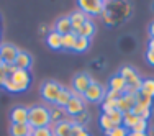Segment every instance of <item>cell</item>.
I'll use <instances>...</instances> for the list:
<instances>
[{
    "label": "cell",
    "instance_id": "obj_12",
    "mask_svg": "<svg viewBox=\"0 0 154 136\" xmlns=\"http://www.w3.org/2000/svg\"><path fill=\"white\" fill-rule=\"evenodd\" d=\"M134 105H136V95L123 94L122 97L118 98V105H116V108L125 115V113H130L131 110L134 108Z\"/></svg>",
    "mask_w": 154,
    "mask_h": 136
},
{
    "label": "cell",
    "instance_id": "obj_17",
    "mask_svg": "<svg viewBox=\"0 0 154 136\" xmlns=\"http://www.w3.org/2000/svg\"><path fill=\"white\" fill-rule=\"evenodd\" d=\"M46 45H48L49 49H53V51L62 49V36L59 35V33H56L54 30H51L49 33H48V36H46Z\"/></svg>",
    "mask_w": 154,
    "mask_h": 136
},
{
    "label": "cell",
    "instance_id": "obj_32",
    "mask_svg": "<svg viewBox=\"0 0 154 136\" xmlns=\"http://www.w3.org/2000/svg\"><path fill=\"white\" fill-rule=\"evenodd\" d=\"M148 131H149V121L139 118V121L134 125L133 128H131L130 133H148Z\"/></svg>",
    "mask_w": 154,
    "mask_h": 136
},
{
    "label": "cell",
    "instance_id": "obj_33",
    "mask_svg": "<svg viewBox=\"0 0 154 136\" xmlns=\"http://www.w3.org/2000/svg\"><path fill=\"white\" fill-rule=\"evenodd\" d=\"M31 136H54L53 126H45V128H36L31 131Z\"/></svg>",
    "mask_w": 154,
    "mask_h": 136
},
{
    "label": "cell",
    "instance_id": "obj_8",
    "mask_svg": "<svg viewBox=\"0 0 154 136\" xmlns=\"http://www.w3.org/2000/svg\"><path fill=\"white\" fill-rule=\"evenodd\" d=\"M92 82H94V79L89 72H77V74H74V77H72L71 89L77 95H84V92L89 89Z\"/></svg>",
    "mask_w": 154,
    "mask_h": 136
},
{
    "label": "cell",
    "instance_id": "obj_25",
    "mask_svg": "<svg viewBox=\"0 0 154 136\" xmlns=\"http://www.w3.org/2000/svg\"><path fill=\"white\" fill-rule=\"evenodd\" d=\"M75 41H77V35H75V33L64 35V36H62V49H66V51H74Z\"/></svg>",
    "mask_w": 154,
    "mask_h": 136
},
{
    "label": "cell",
    "instance_id": "obj_16",
    "mask_svg": "<svg viewBox=\"0 0 154 136\" xmlns=\"http://www.w3.org/2000/svg\"><path fill=\"white\" fill-rule=\"evenodd\" d=\"M53 30L56 31V33H59L61 36L72 33V25H71V20H69V15H67V17L57 18V21L54 23V28H53Z\"/></svg>",
    "mask_w": 154,
    "mask_h": 136
},
{
    "label": "cell",
    "instance_id": "obj_1",
    "mask_svg": "<svg viewBox=\"0 0 154 136\" xmlns=\"http://www.w3.org/2000/svg\"><path fill=\"white\" fill-rule=\"evenodd\" d=\"M28 125L31 130L36 128H45L51 126V115H49V107L43 104H35L28 108Z\"/></svg>",
    "mask_w": 154,
    "mask_h": 136
},
{
    "label": "cell",
    "instance_id": "obj_30",
    "mask_svg": "<svg viewBox=\"0 0 154 136\" xmlns=\"http://www.w3.org/2000/svg\"><path fill=\"white\" fill-rule=\"evenodd\" d=\"M71 121H72V123H75V125H79V126H82V128H85L87 125H89V121H90V113L85 110V112H82L80 115L74 116Z\"/></svg>",
    "mask_w": 154,
    "mask_h": 136
},
{
    "label": "cell",
    "instance_id": "obj_22",
    "mask_svg": "<svg viewBox=\"0 0 154 136\" xmlns=\"http://www.w3.org/2000/svg\"><path fill=\"white\" fill-rule=\"evenodd\" d=\"M31 126L30 125H17L12 123L10 126V136H31Z\"/></svg>",
    "mask_w": 154,
    "mask_h": 136
},
{
    "label": "cell",
    "instance_id": "obj_19",
    "mask_svg": "<svg viewBox=\"0 0 154 136\" xmlns=\"http://www.w3.org/2000/svg\"><path fill=\"white\" fill-rule=\"evenodd\" d=\"M74 97V92L72 89H69V87H62L59 95H57V100H56V107H61V108H66V105L69 104V100Z\"/></svg>",
    "mask_w": 154,
    "mask_h": 136
},
{
    "label": "cell",
    "instance_id": "obj_27",
    "mask_svg": "<svg viewBox=\"0 0 154 136\" xmlns=\"http://www.w3.org/2000/svg\"><path fill=\"white\" fill-rule=\"evenodd\" d=\"M136 105L139 107H143V108H149V110H152V105H154V98L151 97H148V95H144V94H136Z\"/></svg>",
    "mask_w": 154,
    "mask_h": 136
},
{
    "label": "cell",
    "instance_id": "obj_2",
    "mask_svg": "<svg viewBox=\"0 0 154 136\" xmlns=\"http://www.w3.org/2000/svg\"><path fill=\"white\" fill-rule=\"evenodd\" d=\"M118 74L122 76L125 80H126V89H125V94H131V95L139 94L143 79H141L139 72L133 67V66H130V64L122 66V67H120V71H118Z\"/></svg>",
    "mask_w": 154,
    "mask_h": 136
},
{
    "label": "cell",
    "instance_id": "obj_7",
    "mask_svg": "<svg viewBox=\"0 0 154 136\" xmlns=\"http://www.w3.org/2000/svg\"><path fill=\"white\" fill-rule=\"evenodd\" d=\"M10 79H12V82L17 85L18 94L26 92L30 89L31 82H33V77L30 74V71H21V69H13V72L10 74Z\"/></svg>",
    "mask_w": 154,
    "mask_h": 136
},
{
    "label": "cell",
    "instance_id": "obj_6",
    "mask_svg": "<svg viewBox=\"0 0 154 136\" xmlns=\"http://www.w3.org/2000/svg\"><path fill=\"white\" fill-rule=\"evenodd\" d=\"M77 5L80 12H84L89 18L102 15L103 10L107 8V2H102V0H79Z\"/></svg>",
    "mask_w": 154,
    "mask_h": 136
},
{
    "label": "cell",
    "instance_id": "obj_5",
    "mask_svg": "<svg viewBox=\"0 0 154 136\" xmlns=\"http://www.w3.org/2000/svg\"><path fill=\"white\" fill-rule=\"evenodd\" d=\"M107 92H108V87H105L94 80L89 89L84 92L82 98L85 100V104H102L105 95H107Z\"/></svg>",
    "mask_w": 154,
    "mask_h": 136
},
{
    "label": "cell",
    "instance_id": "obj_36",
    "mask_svg": "<svg viewBox=\"0 0 154 136\" xmlns=\"http://www.w3.org/2000/svg\"><path fill=\"white\" fill-rule=\"evenodd\" d=\"M144 57H146V62H148L149 66H152V67H154V53H152V51L146 49V54H144Z\"/></svg>",
    "mask_w": 154,
    "mask_h": 136
},
{
    "label": "cell",
    "instance_id": "obj_15",
    "mask_svg": "<svg viewBox=\"0 0 154 136\" xmlns=\"http://www.w3.org/2000/svg\"><path fill=\"white\" fill-rule=\"evenodd\" d=\"M108 90H113V92H118V94H125V89H126V80L123 79L122 76L116 72L110 77L108 80Z\"/></svg>",
    "mask_w": 154,
    "mask_h": 136
},
{
    "label": "cell",
    "instance_id": "obj_40",
    "mask_svg": "<svg viewBox=\"0 0 154 136\" xmlns=\"http://www.w3.org/2000/svg\"><path fill=\"white\" fill-rule=\"evenodd\" d=\"M128 136H149L148 133H130Z\"/></svg>",
    "mask_w": 154,
    "mask_h": 136
},
{
    "label": "cell",
    "instance_id": "obj_34",
    "mask_svg": "<svg viewBox=\"0 0 154 136\" xmlns=\"http://www.w3.org/2000/svg\"><path fill=\"white\" fill-rule=\"evenodd\" d=\"M71 136H92V134H90L85 128L79 126V125H75V123H72V126H71Z\"/></svg>",
    "mask_w": 154,
    "mask_h": 136
},
{
    "label": "cell",
    "instance_id": "obj_41",
    "mask_svg": "<svg viewBox=\"0 0 154 136\" xmlns=\"http://www.w3.org/2000/svg\"><path fill=\"white\" fill-rule=\"evenodd\" d=\"M149 136H154V126H149V131H148Z\"/></svg>",
    "mask_w": 154,
    "mask_h": 136
},
{
    "label": "cell",
    "instance_id": "obj_9",
    "mask_svg": "<svg viewBox=\"0 0 154 136\" xmlns=\"http://www.w3.org/2000/svg\"><path fill=\"white\" fill-rule=\"evenodd\" d=\"M64 110H66V115H67V118L72 120L74 116L80 115L82 112H85V110H87V104H85V100L82 98V95L74 94V97L69 100V104L66 105Z\"/></svg>",
    "mask_w": 154,
    "mask_h": 136
},
{
    "label": "cell",
    "instance_id": "obj_39",
    "mask_svg": "<svg viewBox=\"0 0 154 136\" xmlns=\"http://www.w3.org/2000/svg\"><path fill=\"white\" fill-rule=\"evenodd\" d=\"M39 30H41V33H43V35H46V36H48V33L51 31V30H48L46 25H41V28H39Z\"/></svg>",
    "mask_w": 154,
    "mask_h": 136
},
{
    "label": "cell",
    "instance_id": "obj_3",
    "mask_svg": "<svg viewBox=\"0 0 154 136\" xmlns=\"http://www.w3.org/2000/svg\"><path fill=\"white\" fill-rule=\"evenodd\" d=\"M131 13H133V7L126 3L125 8H118V10L108 8L107 7V8L103 10V13H102V17H103L105 23H107L108 26H115V25H118V23H125V20H128V17H131Z\"/></svg>",
    "mask_w": 154,
    "mask_h": 136
},
{
    "label": "cell",
    "instance_id": "obj_23",
    "mask_svg": "<svg viewBox=\"0 0 154 136\" xmlns=\"http://www.w3.org/2000/svg\"><path fill=\"white\" fill-rule=\"evenodd\" d=\"M89 48H90V39H89V38L77 36V41H75V46H74V51H72V53L82 54V53H85Z\"/></svg>",
    "mask_w": 154,
    "mask_h": 136
},
{
    "label": "cell",
    "instance_id": "obj_21",
    "mask_svg": "<svg viewBox=\"0 0 154 136\" xmlns=\"http://www.w3.org/2000/svg\"><path fill=\"white\" fill-rule=\"evenodd\" d=\"M71 126H72L71 120H64V121H61V123L54 125L53 126L54 136H71Z\"/></svg>",
    "mask_w": 154,
    "mask_h": 136
},
{
    "label": "cell",
    "instance_id": "obj_35",
    "mask_svg": "<svg viewBox=\"0 0 154 136\" xmlns=\"http://www.w3.org/2000/svg\"><path fill=\"white\" fill-rule=\"evenodd\" d=\"M128 134H130V131L125 126H115L113 130H110L105 133V136H128Z\"/></svg>",
    "mask_w": 154,
    "mask_h": 136
},
{
    "label": "cell",
    "instance_id": "obj_24",
    "mask_svg": "<svg viewBox=\"0 0 154 136\" xmlns=\"http://www.w3.org/2000/svg\"><path fill=\"white\" fill-rule=\"evenodd\" d=\"M141 94L148 95V97L154 98V79L152 77H148V79H143V84H141Z\"/></svg>",
    "mask_w": 154,
    "mask_h": 136
},
{
    "label": "cell",
    "instance_id": "obj_14",
    "mask_svg": "<svg viewBox=\"0 0 154 136\" xmlns=\"http://www.w3.org/2000/svg\"><path fill=\"white\" fill-rule=\"evenodd\" d=\"M69 20H71V25H72V33L77 35V31L82 28V25L89 20V17H87L84 12H80V10H74V12L69 15Z\"/></svg>",
    "mask_w": 154,
    "mask_h": 136
},
{
    "label": "cell",
    "instance_id": "obj_26",
    "mask_svg": "<svg viewBox=\"0 0 154 136\" xmlns=\"http://www.w3.org/2000/svg\"><path fill=\"white\" fill-rule=\"evenodd\" d=\"M98 126L102 128L103 133H107V131L115 128V125H113V121L110 120V116L107 115V113H100V116H98Z\"/></svg>",
    "mask_w": 154,
    "mask_h": 136
},
{
    "label": "cell",
    "instance_id": "obj_4",
    "mask_svg": "<svg viewBox=\"0 0 154 136\" xmlns=\"http://www.w3.org/2000/svg\"><path fill=\"white\" fill-rule=\"evenodd\" d=\"M61 89H62V85L57 82V80L48 79V80H45V82L41 84V87H39V95H41L43 102L51 107V105L56 104L57 95H59Z\"/></svg>",
    "mask_w": 154,
    "mask_h": 136
},
{
    "label": "cell",
    "instance_id": "obj_18",
    "mask_svg": "<svg viewBox=\"0 0 154 136\" xmlns=\"http://www.w3.org/2000/svg\"><path fill=\"white\" fill-rule=\"evenodd\" d=\"M49 115H51V126L61 123L64 120H69L67 115H66V110L61 108V107H56V105H51L49 107Z\"/></svg>",
    "mask_w": 154,
    "mask_h": 136
},
{
    "label": "cell",
    "instance_id": "obj_11",
    "mask_svg": "<svg viewBox=\"0 0 154 136\" xmlns=\"http://www.w3.org/2000/svg\"><path fill=\"white\" fill-rule=\"evenodd\" d=\"M10 120L17 125H26L28 123V108L23 105H17L10 110Z\"/></svg>",
    "mask_w": 154,
    "mask_h": 136
},
{
    "label": "cell",
    "instance_id": "obj_43",
    "mask_svg": "<svg viewBox=\"0 0 154 136\" xmlns=\"http://www.w3.org/2000/svg\"><path fill=\"white\" fill-rule=\"evenodd\" d=\"M0 62H2V61H0Z\"/></svg>",
    "mask_w": 154,
    "mask_h": 136
},
{
    "label": "cell",
    "instance_id": "obj_10",
    "mask_svg": "<svg viewBox=\"0 0 154 136\" xmlns=\"http://www.w3.org/2000/svg\"><path fill=\"white\" fill-rule=\"evenodd\" d=\"M18 48L12 43H2L0 45V61L3 64H8V66H13L15 64V59L18 56Z\"/></svg>",
    "mask_w": 154,
    "mask_h": 136
},
{
    "label": "cell",
    "instance_id": "obj_13",
    "mask_svg": "<svg viewBox=\"0 0 154 136\" xmlns=\"http://www.w3.org/2000/svg\"><path fill=\"white\" fill-rule=\"evenodd\" d=\"M33 66V56L28 51H18V56L15 59L13 67L15 69H21V71H30Z\"/></svg>",
    "mask_w": 154,
    "mask_h": 136
},
{
    "label": "cell",
    "instance_id": "obj_37",
    "mask_svg": "<svg viewBox=\"0 0 154 136\" xmlns=\"http://www.w3.org/2000/svg\"><path fill=\"white\" fill-rule=\"evenodd\" d=\"M148 33H149V38H154V20L149 23V26H148Z\"/></svg>",
    "mask_w": 154,
    "mask_h": 136
},
{
    "label": "cell",
    "instance_id": "obj_42",
    "mask_svg": "<svg viewBox=\"0 0 154 136\" xmlns=\"http://www.w3.org/2000/svg\"><path fill=\"white\" fill-rule=\"evenodd\" d=\"M152 10H154V3H152Z\"/></svg>",
    "mask_w": 154,
    "mask_h": 136
},
{
    "label": "cell",
    "instance_id": "obj_28",
    "mask_svg": "<svg viewBox=\"0 0 154 136\" xmlns=\"http://www.w3.org/2000/svg\"><path fill=\"white\" fill-rule=\"evenodd\" d=\"M138 121H139V116H136L134 113H131V112H130V113H125V115H123V125H122V126H125L128 131H131V128H133L134 125L138 123Z\"/></svg>",
    "mask_w": 154,
    "mask_h": 136
},
{
    "label": "cell",
    "instance_id": "obj_20",
    "mask_svg": "<svg viewBox=\"0 0 154 136\" xmlns=\"http://www.w3.org/2000/svg\"><path fill=\"white\" fill-rule=\"evenodd\" d=\"M95 31H97V26H95V21L92 18H89V20L85 21V23L82 25V28H80L79 31H77V36H84V38H92L95 35Z\"/></svg>",
    "mask_w": 154,
    "mask_h": 136
},
{
    "label": "cell",
    "instance_id": "obj_38",
    "mask_svg": "<svg viewBox=\"0 0 154 136\" xmlns=\"http://www.w3.org/2000/svg\"><path fill=\"white\" fill-rule=\"evenodd\" d=\"M148 49L154 53V38H149V41H148Z\"/></svg>",
    "mask_w": 154,
    "mask_h": 136
},
{
    "label": "cell",
    "instance_id": "obj_29",
    "mask_svg": "<svg viewBox=\"0 0 154 136\" xmlns=\"http://www.w3.org/2000/svg\"><path fill=\"white\" fill-rule=\"evenodd\" d=\"M131 113H134L136 116H139V118L149 121V118H151V115H152V110H149V108H143V107H139V105H134V108L131 110Z\"/></svg>",
    "mask_w": 154,
    "mask_h": 136
},
{
    "label": "cell",
    "instance_id": "obj_31",
    "mask_svg": "<svg viewBox=\"0 0 154 136\" xmlns=\"http://www.w3.org/2000/svg\"><path fill=\"white\" fill-rule=\"evenodd\" d=\"M107 115L110 116V120L113 121V125H115V126H122V125H123V113L120 112L118 108L110 110V112H107Z\"/></svg>",
    "mask_w": 154,
    "mask_h": 136
}]
</instances>
